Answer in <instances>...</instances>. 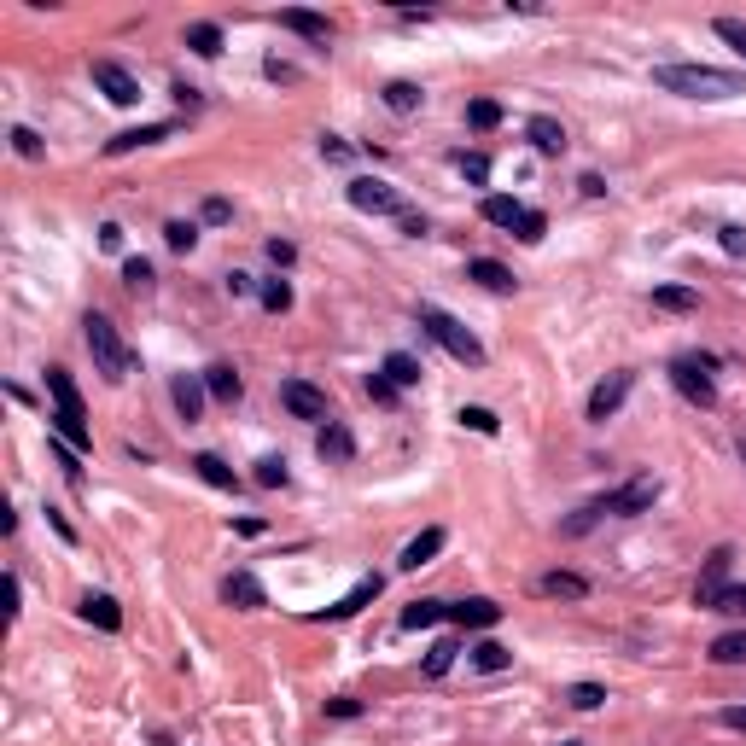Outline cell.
Masks as SVG:
<instances>
[{"label": "cell", "instance_id": "obj_1", "mask_svg": "<svg viewBox=\"0 0 746 746\" xmlns=\"http://www.w3.org/2000/svg\"><path fill=\"white\" fill-rule=\"evenodd\" d=\"M653 82L665 94H682V100H735V94H746L741 70H717V65H659Z\"/></svg>", "mask_w": 746, "mask_h": 746}, {"label": "cell", "instance_id": "obj_2", "mask_svg": "<svg viewBox=\"0 0 746 746\" xmlns=\"http://www.w3.org/2000/svg\"><path fill=\"white\" fill-rule=\"evenodd\" d=\"M47 397H53V432H59L76 455H88V449H94L88 408H82V391H76V379H70L65 368H47Z\"/></svg>", "mask_w": 746, "mask_h": 746}, {"label": "cell", "instance_id": "obj_3", "mask_svg": "<svg viewBox=\"0 0 746 746\" xmlns=\"http://www.w3.org/2000/svg\"><path fill=\"white\" fill-rule=\"evenodd\" d=\"M82 339H88V356H94V368H100L105 385H123V379L135 373V350L123 344V333H117L105 315H88V321H82Z\"/></svg>", "mask_w": 746, "mask_h": 746}, {"label": "cell", "instance_id": "obj_4", "mask_svg": "<svg viewBox=\"0 0 746 746\" xmlns=\"http://www.w3.org/2000/svg\"><path fill=\"white\" fill-rule=\"evenodd\" d=\"M420 327H426V339L432 344H443L455 362H467V368H484V344L449 315V309H438V304H420Z\"/></svg>", "mask_w": 746, "mask_h": 746}, {"label": "cell", "instance_id": "obj_5", "mask_svg": "<svg viewBox=\"0 0 746 746\" xmlns=\"http://www.w3.org/2000/svg\"><path fill=\"white\" fill-rule=\"evenodd\" d=\"M659 490H665V484H659L653 473H636V478H624L618 490L595 496V502H601V513H607V519H636V513H647L653 502H659Z\"/></svg>", "mask_w": 746, "mask_h": 746}, {"label": "cell", "instance_id": "obj_6", "mask_svg": "<svg viewBox=\"0 0 746 746\" xmlns=\"http://www.w3.org/2000/svg\"><path fill=\"white\" fill-rule=\"evenodd\" d=\"M671 385H677V391H682L694 408H712V403H717L712 373H706V362H694V356H677V362H671Z\"/></svg>", "mask_w": 746, "mask_h": 746}, {"label": "cell", "instance_id": "obj_7", "mask_svg": "<svg viewBox=\"0 0 746 746\" xmlns=\"http://www.w3.org/2000/svg\"><path fill=\"white\" fill-rule=\"evenodd\" d=\"M344 193H350V204H356V210H368V216H403L397 187H385V181H373V175H356Z\"/></svg>", "mask_w": 746, "mask_h": 746}, {"label": "cell", "instance_id": "obj_8", "mask_svg": "<svg viewBox=\"0 0 746 746\" xmlns=\"http://www.w3.org/2000/svg\"><path fill=\"white\" fill-rule=\"evenodd\" d=\"M630 391H636V373H607V379L589 391V403H583V408H589V420H612L618 408L630 403Z\"/></svg>", "mask_w": 746, "mask_h": 746}, {"label": "cell", "instance_id": "obj_9", "mask_svg": "<svg viewBox=\"0 0 746 746\" xmlns=\"http://www.w3.org/2000/svg\"><path fill=\"white\" fill-rule=\"evenodd\" d=\"M280 408H286V414H298V420L327 426V397H321L309 379H286V385H280Z\"/></svg>", "mask_w": 746, "mask_h": 746}, {"label": "cell", "instance_id": "obj_10", "mask_svg": "<svg viewBox=\"0 0 746 746\" xmlns=\"http://www.w3.org/2000/svg\"><path fill=\"white\" fill-rule=\"evenodd\" d=\"M729 566H735V548H729V543H717L712 554H706V572H700V583H694V607H706V612H712L717 589L729 583Z\"/></svg>", "mask_w": 746, "mask_h": 746}, {"label": "cell", "instance_id": "obj_11", "mask_svg": "<svg viewBox=\"0 0 746 746\" xmlns=\"http://www.w3.org/2000/svg\"><path fill=\"white\" fill-rule=\"evenodd\" d=\"M94 88H100L111 105H135L140 100V82L123 65H111V59H94Z\"/></svg>", "mask_w": 746, "mask_h": 746}, {"label": "cell", "instance_id": "obj_12", "mask_svg": "<svg viewBox=\"0 0 746 746\" xmlns=\"http://www.w3.org/2000/svg\"><path fill=\"white\" fill-rule=\"evenodd\" d=\"M170 397H175V414H181V420H199L204 397H210V391H204V373H175V379H170Z\"/></svg>", "mask_w": 746, "mask_h": 746}, {"label": "cell", "instance_id": "obj_13", "mask_svg": "<svg viewBox=\"0 0 746 746\" xmlns=\"http://www.w3.org/2000/svg\"><path fill=\"white\" fill-rule=\"evenodd\" d=\"M449 624H461V630H496V624H502V607L484 601V595H473V601L449 607Z\"/></svg>", "mask_w": 746, "mask_h": 746}, {"label": "cell", "instance_id": "obj_14", "mask_svg": "<svg viewBox=\"0 0 746 746\" xmlns=\"http://www.w3.org/2000/svg\"><path fill=\"white\" fill-rule=\"evenodd\" d=\"M280 30L304 35V41H321V47L333 41V24H327L321 12H304V6H286V12H280Z\"/></svg>", "mask_w": 746, "mask_h": 746}, {"label": "cell", "instance_id": "obj_15", "mask_svg": "<svg viewBox=\"0 0 746 746\" xmlns=\"http://www.w3.org/2000/svg\"><path fill=\"white\" fill-rule=\"evenodd\" d=\"M222 601L239 607V612H257V607H263V583H257L251 572H228V577H222Z\"/></svg>", "mask_w": 746, "mask_h": 746}, {"label": "cell", "instance_id": "obj_16", "mask_svg": "<svg viewBox=\"0 0 746 746\" xmlns=\"http://www.w3.org/2000/svg\"><path fill=\"white\" fill-rule=\"evenodd\" d=\"M443 543H449V537H443L438 525H426V531L403 548V560H397V566H403V572H420V566H432V560L443 554Z\"/></svg>", "mask_w": 746, "mask_h": 746}, {"label": "cell", "instance_id": "obj_17", "mask_svg": "<svg viewBox=\"0 0 746 746\" xmlns=\"http://www.w3.org/2000/svg\"><path fill=\"white\" fill-rule=\"evenodd\" d=\"M175 123H146V129H123L117 140H105V152L111 158H123V152H140V146H158V140H170Z\"/></svg>", "mask_w": 746, "mask_h": 746}, {"label": "cell", "instance_id": "obj_18", "mask_svg": "<svg viewBox=\"0 0 746 746\" xmlns=\"http://www.w3.org/2000/svg\"><path fill=\"white\" fill-rule=\"evenodd\" d=\"M537 595H548V601H583V595H589V577H577V572H543V577H537Z\"/></svg>", "mask_w": 746, "mask_h": 746}, {"label": "cell", "instance_id": "obj_19", "mask_svg": "<svg viewBox=\"0 0 746 746\" xmlns=\"http://www.w3.org/2000/svg\"><path fill=\"white\" fill-rule=\"evenodd\" d=\"M478 216H484L490 228H513V234H519V222H525V204L508 199V193H490V199L478 204Z\"/></svg>", "mask_w": 746, "mask_h": 746}, {"label": "cell", "instance_id": "obj_20", "mask_svg": "<svg viewBox=\"0 0 746 746\" xmlns=\"http://www.w3.org/2000/svg\"><path fill=\"white\" fill-rule=\"evenodd\" d=\"M525 135H531V146H537L543 158H560V152H566V129H560L554 117H531V123H525Z\"/></svg>", "mask_w": 746, "mask_h": 746}, {"label": "cell", "instance_id": "obj_21", "mask_svg": "<svg viewBox=\"0 0 746 746\" xmlns=\"http://www.w3.org/2000/svg\"><path fill=\"white\" fill-rule=\"evenodd\" d=\"M315 449H321L327 461H350V455H356V438H350V426H339V420H327V426L315 432Z\"/></svg>", "mask_w": 746, "mask_h": 746}, {"label": "cell", "instance_id": "obj_22", "mask_svg": "<svg viewBox=\"0 0 746 746\" xmlns=\"http://www.w3.org/2000/svg\"><path fill=\"white\" fill-rule=\"evenodd\" d=\"M467 280L490 286V292H513V269H508V263H496V257H473V263H467Z\"/></svg>", "mask_w": 746, "mask_h": 746}, {"label": "cell", "instance_id": "obj_23", "mask_svg": "<svg viewBox=\"0 0 746 746\" xmlns=\"http://www.w3.org/2000/svg\"><path fill=\"white\" fill-rule=\"evenodd\" d=\"M373 595H379V577H362V583H356V589H350L344 601H333V607H327V612H315V618H356V612L368 607Z\"/></svg>", "mask_w": 746, "mask_h": 746}, {"label": "cell", "instance_id": "obj_24", "mask_svg": "<svg viewBox=\"0 0 746 746\" xmlns=\"http://www.w3.org/2000/svg\"><path fill=\"white\" fill-rule=\"evenodd\" d=\"M204 391H210L216 403H239V391H245V385H239V373L228 368V362H216V368H204Z\"/></svg>", "mask_w": 746, "mask_h": 746}, {"label": "cell", "instance_id": "obj_25", "mask_svg": "<svg viewBox=\"0 0 746 746\" xmlns=\"http://www.w3.org/2000/svg\"><path fill=\"white\" fill-rule=\"evenodd\" d=\"M82 618L100 624V630H123V607L111 595H82Z\"/></svg>", "mask_w": 746, "mask_h": 746}, {"label": "cell", "instance_id": "obj_26", "mask_svg": "<svg viewBox=\"0 0 746 746\" xmlns=\"http://www.w3.org/2000/svg\"><path fill=\"white\" fill-rule=\"evenodd\" d=\"M379 373H385V379H391L397 391H408V385H420V373H426V368H420V362H414L408 350H391V356H385V368H379Z\"/></svg>", "mask_w": 746, "mask_h": 746}, {"label": "cell", "instance_id": "obj_27", "mask_svg": "<svg viewBox=\"0 0 746 746\" xmlns=\"http://www.w3.org/2000/svg\"><path fill=\"white\" fill-rule=\"evenodd\" d=\"M193 473H199L204 484H216V490H239L234 467H228V461H222V455H193Z\"/></svg>", "mask_w": 746, "mask_h": 746}, {"label": "cell", "instance_id": "obj_28", "mask_svg": "<svg viewBox=\"0 0 746 746\" xmlns=\"http://www.w3.org/2000/svg\"><path fill=\"white\" fill-rule=\"evenodd\" d=\"M653 309L688 315V309H700V292H694V286H653Z\"/></svg>", "mask_w": 746, "mask_h": 746}, {"label": "cell", "instance_id": "obj_29", "mask_svg": "<svg viewBox=\"0 0 746 746\" xmlns=\"http://www.w3.org/2000/svg\"><path fill=\"white\" fill-rule=\"evenodd\" d=\"M443 618H449L443 601H414V607L403 612V630H432V624H443Z\"/></svg>", "mask_w": 746, "mask_h": 746}, {"label": "cell", "instance_id": "obj_30", "mask_svg": "<svg viewBox=\"0 0 746 746\" xmlns=\"http://www.w3.org/2000/svg\"><path fill=\"white\" fill-rule=\"evenodd\" d=\"M712 665H746V630H729L712 642Z\"/></svg>", "mask_w": 746, "mask_h": 746}, {"label": "cell", "instance_id": "obj_31", "mask_svg": "<svg viewBox=\"0 0 746 746\" xmlns=\"http://www.w3.org/2000/svg\"><path fill=\"white\" fill-rule=\"evenodd\" d=\"M187 47H193L199 59H216V53H222V30H216V24H187Z\"/></svg>", "mask_w": 746, "mask_h": 746}, {"label": "cell", "instance_id": "obj_32", "mask_svg": "<svg viewBox=\"0 0 746 746\" xmlns=\"http://www.w3.org/2000/svg\"><path fill=\"white\" fill-rule=\"evenodd\" d=\"M420 100H426V94H420L414 82H385V105H391L397 117H408V111H420Z\"/></svg>", "mask_w": 746, "mask_h": 746}, {"label": "cell", "instance_id": "obj_33", "mask_svg": "<svg viewBox=\"0 0 746 746\" xmlns=\"http://www.w3.org/2000/svg\"><path fill=\"white\" fill-rule=\"evenodd\" d=\"M712 612H723V618H746V583H723L717 589Z\"/></svg>", "mask_w": 746, "mask_h": 746}, {"label": "cell", "instance_id": "obj_34", "mask_svg": "<svg viewBox=\"0 0 746 746\" xmlns=\"http://www.w3.org/2000/svg\"><path fill=\"white\" fill-rule=\"evenodd\" d=\"M473 665H478V671H508L513 653H508L502 642H478V647H473Z\"/></svg>", "mask_w": 746, "mask_h": 746}, {"label": "cell", "instance_id": "obj_35", "mask_svg": "<svg viewBox=\"0 0 746 746\" xmlns=\"http://www.w3.org/2000/svg\"><path fill=\"white\" fill-rule=\"evenodd\" d=\"M601 519H607V513H601V502H583V508H577L572 519H566V525H560V531H566V537H583V531H595V525H601Z\"/></svg>", "mask_w": 746, "mask_h": 746}, {"label": "cell", "instance_id": "obj_36", "mask_svg": "<svg viewBox=\"0 0 746 746\" xmlns=\"http://www.w3.org/2000/svg\"><path fill=\"white\" fill-rule=\"evenodd\" d=\"M566 700H572L577 712H595V706L607 700V688H601V682H572V688H566Z\"/></svg>", "mask_w": 746, "mask_h": 746}, {"label": "cell", "instance_id": "obj_37", "mask_svg": "<svg viewBox=\"0 0 746 746\" xmlns=\"http://www.w3.org/2000/svg\"><path fill=\"white\" fill-rule=\"evenodd\" d=\"M455 170L467 175L473 187H484V181H490V158H484V152H455Z\"/></svg>", "mask_w": 746, "mask_h": 746}, {"label": "cell", "instance_id": "obj_38", "mask_svg": "<svg viewBox=\"0 0 746 746\" xmlns=\"http://www.w3.org/2000/svg\"><path fill=\"white\" fill-rule=\"evenodd\" d=\"M257 298H263V309H269V315H286V309H292V286H286V280H263V292H257Z\"/></svg>", "mask_w": 746, "mask_h": 746}, {"label": "cell", "instance_id": "obj_39", "mask_svg": "<svg viewBox=\"0 0 746 746\" xmlns=\"http://www.w3.org/2000/svg\"><path fill=\"white\" fill-rule=\"evenodd\" d=\"M467 123H473V129H496V123H502V105H496V100H473V105H467Z\"/></svg>", "mask_w": 746, "mask_h": 746}, {"label": "cell", "instance_id": "obj_40", "mask_svg": "<svg viewBox=\"0 0 746 746\" xmlns=\"http://www.w3.org/2000/svg\"><path fill=\"white\" fill-rule=\"evenodd\" d=\"M455 653H461L455 642H432V653H426V677H443V671L455 665Z\"/></svg>", "mask_w": 746, "mask_h": 746}, {"label": "cell", "instance_id": "obj_41", "mask_svg": "<svg viewBox=\"0 0 746 746\" xmlns=\"http://www.w3.org/2000/svg\"><path fill=\"white\" fill-rule=\"evenodd\" d=\"M257 484H263V490H280V484H286V461H280V455H263V461H257Z\"/></svg>", "mask_w": 746, "mask_h": 746}, {"label": "cell", "instance_id": "obj_42", "mask_svg": "<svg viewBox=\"0 0 746 746\" xmlns=\"http://www.w3.org/2000/svg\"><path fill=\"white\" fill-rule=\"evenodd\" d=\"M164 239H170V251H193V245H199V228H193V222H170Z\"/></svg>", "mask_w": 746, "mask_h": 746}, {"label": "cell", "instance_id": "obj_43", "mask_svg": "<svg viewBox=\"0 0 746 746\" xmlns=\"http://www.w3.org/2000/svg\"><path fill=\"white\" fill-rule=\"evenodd\" d=\"M717 35H723V41L746 59V18H717Z\"/></svg>", "mask_w": 746, "mask_h": 746}, {"label": "cell", "instance_id": "obj_44", "mask_svg": "<svg viewBox=\"0 0 746 746\" xmlns=\"http://www.w3.org/2000/svg\"><path fill=\"white\" fill-rule=\"evenodd\" d=\"M123 280H129L135 292H146V286H152V263H146V257H129V263H123Z\"/></svg>", "mask_w": 746, "mask_h": 746}, {"label": "cell", "instance_id": "obj_45", "mask_svg": "<svg viewBox=\"0 0 746 746\" xmlns=\"http://www.w3.org/2000/svg\"><path fill=\"white\" fill-rule=\"evenodd\" d=\"M368 397H373V403H385V408H391L397 397H403V391H397V385H391L385 373H368Z\"/></svg>", "mask_w": 746, "mask_h": 746}, {"label": "cell", "instance_id": "obj_46", "mask_svg": "<svg viewBox=\"0 0 746 746\" xmlns=\"http://www.w3.org/2000/svg\"><path fill=\"white\" fill-rule=\"evenodd\" d=\"M543 234H548V216H543V210H525V222H519V239H525V245H537Z\"/></svg>", "mask_w": 746, "mask_h": 746}, {"label": "cell", "instance_id": "obj_47", "mask_svg": "<svg viewBox=\"0 0 746 746\" xmlns=\"http://www.w3.org/2000/svg\"><path fill=\"white\" fill-rule=\"evenodd\" d=\"M461 426H473V432L490 438V432H496V414H490V408H461Z\"/></svg>", "mask_w": 746, "mask_h": 746}, {"label": "cell", "instance_id": "obj_48", "mask_svg": "<svg viewBox=\"0 0 746 746\" xmlns=\"http://www.w3.org/2000/svg\"><path fill=\"white\" fill-rule=\"evenodd\" d=\"M53 455H59V467H65L70 478H82V455H76V449H70L65 438H53Z\"/></svg>", "mask_w": 746, "mask_h": 746}, {"label": "cell", "instance_id": "obj_49", "mask_svg": "<svg viewBox=\"0 0 746 746\" xmlns=\"http://www.w3.org/2000/svg\"><path fill=\"white\" fill-rule=\"evenodd\" d=\"M12 146H18L24 158H41V135H35V129H24V123L12 129Z\"/></svg>", "mask_w": 746, "mask_h": 746}, {"label": "cell", "instance_id": "obj_50", "mask_svg": "<svg viewBox=\"0 0 746 746\" xmlns=\"http://www.w3.org/2000/svg\"><path fill=\"white\" fill-rule=\"evenodd\" d=\"M228 216H234V204H228V199H204V222H216V228H222Z\"/></svg>", "mask_w": 746, "mask_h": 746}, {"label": "cell", "instance_id": "obj_51", "mask_svg": "<svg viewBox=\"0 0 746 746\" xmlns=\"http://www.w3.org/2000/svg\"><path fill=\"white\" fill-rule=\"evenodd\" d=\"M292 257H298V245H292V239H269V263H280V269H286Z\"/></svg>", "mask_w": 746, "mask_h": 746}, {"label": "cell", "instance_id": "obj_52", "mask_svg": "<svg viewBox=\"0 0 746 746\" xmlns=\"http://www.w3.org/2000/svg\"><path fill=\"white\" fill-rule=\"evenodd\" d=\"M321 158H333V164H344V158H350V146H344L339 135H321Z\"/></svg>", "mask_w": 746, "mask_h": 746}, {"label": "cell", "instance_id": "obj_53", "mask_svg": "<svg viewBox=\"0 0 746 746\" xmlns=\"http://www.w3.org/2000/svg\"><path fill=\"white\" fill-rule=\"evenodd\" d=\"M723 251H729V257H746V228H723Z\"/></svg>", "mask_w": 746, "mask_h": 746}, {"label": "cell", "instance_id": "obj_54", "mask_svg": "<svg viewBox=\"0 0 746 746\" xmlns=\"http://www.w3.org/2000/svg\"><path fill=\"white\" fill-rule=\"evenodd\" d=\"M327 717H362V700H327Z\"/></svg>", "mask_w": 746, "mask_h": 746}, {"label": "cell", "instance_id": "obj_55", "mask_svg": "<svg viewBox=\"0 0 746 746\" xmlns=\"http://www.w3.org/2000/svg\"><path fill=\"white\" fill-rule=\"evenodd\" d=\"M723 729H735V735H746V706H723Z\"/></svg>", "mask_w": 746, "mask_h": 746}, {"label": "cell", "instance_id": "obj_56", "mask_svg": "<svg viewBox=\"0 0 746 746\" xmlns=\"http://www.w3.org/2000/svg\"><path fill=\"white\" fill-rule=\"evenodd\" d=\"M47 525H53V531H59V537H65V543H76V531H70V519L59 508H47Z\"/></svg>", "mask_w": 746, "mask_h": 746}, {"label": "cell", "instance_id": "obj_57", "mask_svg": "<svg viewBox=\"0 0 746 746\" xmlns=\"http://www.w3.org/2000/svg\"><path fill=\"white\" fill-rule=\"evenodd\" d=\"M100 245H105V251H123V228H117V222H105V228H100Z\"/></svg>", "mask_w": 746, "mask_h": 746}, {"label": "cell", "instance_id": "obj_58", "mask_svg": "<svg viewBox=\"0 0 746 746\" xmlns=\"http://www.w3.org/2000/svg\"><path fill=\"white\" fill-rule=\"evenodd\" d=\"M263 70H269L274 82H292V76H298V70H292V65H280V59H269V65H263Z\"/></svg>", "mask_w": 746, "mask_h": 746}, {"label": "cell", "instance_id": "obj_59", "mask_svg": "<svg viewBox=\"0 0 746 746\" xmlns=\"http://www.w3.org/2000/svg\"><path fill=\"white\" fill-rule=\"evenodd\" d=\"M741 467H746V438H741Z\"/></svg>", "mask_w": 746, "mask_h": 746}, {"label": "cell", "instance_id": "obj_60", "mask_svg": "<svg viewBox=\"0 0 746 746\" xmlns=\"http://www.w3.org/2000/svg\"><path fill=\"white\" fill-rule=\"evenodd\" d=\"M566 746H577V741H566Z\"/></svg>", "mask_w": 746, "mask_h": 746}]
</instances>
